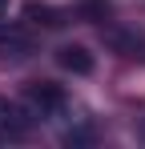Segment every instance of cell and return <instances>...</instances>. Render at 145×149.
I'll list each match as a JSON object with an SVG mask.
<instances>
[{"label": "cell", "mask_w": 145, "mask_h": 149, "mask_svg": "<svg viewBox=\"0 0 145 149\" xmlns=\"http://www.w3.org/2000/svg\"><path fill=\"white\" fill-rule=\"evenodd\" d=\"M0 12H4V0H0Z\"/></svg>", "instance_id": "7"}, {"label": "cell", "mask_w": 145, "mask_h": 149, "mask_svg": "<svg viewBox=\"0 0 145 149\" xmlns=\"http://www.w3.org/2000/svg\"><path fill=\"white\" fill-rule=\"evenodd\" d=\"M32 49H36V40H32L28 28L4 24V20H0V56H28Z\"/></svg>", "instance_id": "3"}, {"label": "cell", "mask_w": 145, "mask_h": 149, "mask_svg": "<svg viewBox=\"0 0 145 149\" xmlns=\"http://www.w3.org/2000/svg\"><path fill=\"white\" fill-rule=\"evenodd\" d=\"M36 121V109H24L16 101H4L0 97V137H24Z\"/></svg>", "instance_id": "1"}, {"label": "cell", "mask_w": 145, "mask_h": 149, "mask_svg": "<svg viewBox=\"0 0 145 149\" xmlns=\"http://www.w3.org/2000/svg\"><path fill=\"white\" fill-rule=\"evenodd\" d=\"M77 12H81V16H97V20H105V16H109V4H105V0H85V4H77Z\"/></svg>", "instance_id": "6"}, {"label": "cell", "mask_w": 145, "mask_h": 149, "mask_svg": "<svg viewBox=\"0 0 145 149\" xmlns=\"http://www.w3.org/2000/svg\"><path fill=\"white\" fill-rule=\"evenodd\" d=\"M56 61H61V69H69V73H77V77L93 73V52L85 49V45H61V49H56Z\"/></svg>", "instance_id": "4"}, {"label": "cell", "mask_w": 145, "mask_h": 149, "mask_svg": "<svg viewBox=\"0 0 145 149\" xmlns=\"http://www.w3.org/2000/svg\"><path fill=\"white\" fill-rule=\"evenodd\" d=\"M105 40H109L113 49H121L125 56H137V52L145 49V36H141V32H121V28H109V32H105Z\"/></svg>", "instance_id": "5"}, {"label": "cell", "mask_w": 145, "mask_h": 149, "mask_svg": "<svg viewBox=\"0 0 145 149\" xmlns=\"http://www.w3.org/2000/svg\"><path fill=\"white\" fill-rule=\"evenodd\" d=\"M28 105L36 109V117H52L65 109V93L52 81H36V85H28Z\"/></svg>", "instance_id": "2"}]
</instances>
